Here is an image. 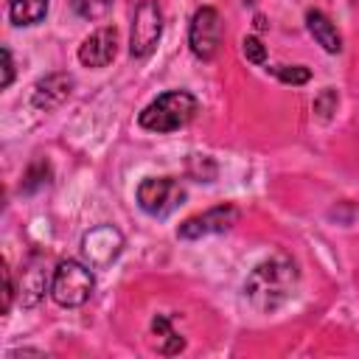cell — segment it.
<instances>
[{
	"label": "cell",
	"mask_w": 359,
	"mask_h": 359,
	"mask_svg": "<svg viewBox=\"0 0 359 359\" xmlns=\"http://www.w3.org/2000/svg\"><path fill=\"white\" fill-rule=\"evenodd\" d=\"M199 101L185 90H168L157 95L137 118V123L149 132H177L194 121Z\"/></svg>",
	"instance_id": "cell-2"
},
{
	"label": "cell",
	"mask_w": 359,
	"mask_h": 359,
	"mask_svg": "<svg viewBox=\"0 0 359 359\" xmlns=\"http://www.w3.org/2000/svg\"><path fill=\"white\" fill-rule=\"evenodd\" d=\"M14 79V62H11V50L3 48V87H8Z\"/></svg>",
	"instance_id": "cell-19"
},
{
	"label": "cell",
	"mask_w": 359,
	"mask_h": 359,
	"mask_svg": "<svg viewBox=\"0 0 359 359\" xmlns=\"http://www.w3.org/2000/svg\"><path fill=\"white\" fill-rule=\"evenodd\" d=\"M241 50H244V56H247L252 65H264V62H266V48L261 45L258 36H244Z\"/></svg>",
	"instance_id": "cell-17"
},
{
	"label": "cell",
	"mask_w": 359,
	"mask_h": 359,
	"mask_svg": "<svg viewBox=\"0 0 359 359\" xmlns=\"http://www.w3.org/2000/svg\"><path fill=\"white\" fill-rule=\"evenodd\" d=\"M48 11V0H8V17L14 25H36Z\"/></svg>",
	"instance_id": "cell-14"
},
{
	"label": "cell",
	"mask_w": 359,
	"mask_h": 359,
	"mask_svg": "<svg viewBox=\"0 0 359 359\" xmlns=\"http://www.w3.org/2000/svg\"><path fill=\"white\" fill-rule=\"evenodd\" d=\"M238 222V208L236 205H216L199 216H191L180 224L177 236L180 238H202L210 233H224Z\"/></svg>",
	"instance_id": "cell-8"
},
{
	"label": "cell",
	"mask_w": 359,
	"mask_h": 359,
	"mask_svg": "<svg viewBox=\"0 0 359 359\" xmlns=\"http://www.w3.org/2000/svg\"><path fill=\"white\" fill-rule=\"evenodd\" d=\"M306 25H309L311 36L317 39V45H323V50H328V53H339V50H342V36H339L337 25H334L323 11L311 8V11L306 14Z\"/></svg>",
	"instance_id": "cell-11"
},
{
	"label": "cell",
	"mask_w": 359,
	"mask_h": 359,
	"mask_svg": "<svg viewBox=\"0 0 359 359\" xmlns=\"http://www.w3.org/2000/svg\"><path fill=\"white\" fill-rule=\"evenodd\" d=\"M3 275H6V300H3V311H8V309H11V294H14V286H11V272L6 269Z\"/></svg>",
	"instance_id": "cell-20"
},
{
	"label": "cell",
	"mask_w": 359,
	"mask_h": 359,
	"mask_svg": "<svg viewBox=\"0 0 359 359\" xmlns=\"http://www.w3.org/2000/svg\"><path fill=\"white\" fill-rule=\"evenodd\" d=\"M188 45L194 50L196 59L210 62L219 53L222 45V17L216 8L202 6L196 8V14L191 17V28H188Z\"/></svg>",
	"instance_id": "cell-6"
},
{
	"label": "cell",
	"mask_w": 359,
	"mask_h": 359,
	"mask_svg": "<svg viewBox=\"0 0 359 359\" xmlns=\"http://www.w3.org/2000/svg\"><path fill=\"white\" fill-rule=\"evenodd\" d=\"M118 53V31L112 25H104L93 31L81 48H79V62L84 67H107Z\"/></svg>",
	"instance_id": "cell-9"
},
{
	"label": "cell",
	"mask_w": 359,
	"mask_h": 359,
	"mask_svg": "<svg viewBox=\"0 0 359 359\" xmlns=\"http://www.w3.org/2000/svg\"><path fill=\"white\" fill-rule=\"evenodd\" d=\"M294 286H297V269L292 261L286 258H272V261H264L258 264L247 283H244V292H247V300L258 309V311H275L280 309L292 294H294Z\"/></svg>",
	"instance_id": "cell-1"
},
{
	"label": "cell",
	"mask_w": 359,
	"mask_h": 359,
	"mask_svg": "<svg viewBox=\"0 0 359 359\" xmlns=\"http://www.w3.org/2000/svg\"><path fill=\"white\" fill-rule=\"evenodd\" d=\"M45 286H48V275L42 269V264L34 258L25 264L22 269V280H20V297H22V306H36L45 294Z\"/></svg>",
	"instance_id": "cell-12"
},
{
	"label": "cell",
	"mask_w": 359,
	"mask_h": 359,
	"mask_svg": "<svg viewBox=\"0 0 359 359\" xmlns=\"http://www.w3.org/2000/svg\"><path fill=\"white\" fill-rule=\"evenodd\" d=\"M123 250V236L112 224H98L84 233L81 238V252L90 261V266H107L112 264Z\"/></svg>",
	"instance_id": "cell-7"
},
{
	"label": "cell",
	"mask_w": 359,
	"mask_h": 359,
	"mask_svg": "<svg viewBox=\"0 0 359 359\" xmlns=\"http://www.w3.org/2000/svg\"><path fill=\"white\" fill-rule=\"evenodd\" d=\"M70 93H73V76H67V73H48L45 79H39L34 84L31 101L39 109H53L62 101H67Z\"/></svg>",
	"instance_id": "cell-10"
},
{
	"label": "cell",
	"mask_w": 359,
	"mask_h": 359,
	"mask_svg": "<svg viewBox=\"0 0 359 359\" xmlns=\"http://www.w3.org/2000/svg\"><path fill=\"white\" fill-rule=\"evenodd\" d=\"M70 6L84 20H101L112 8V0H70Z\"/></svg>",
	"instance_id": "cell-15"
},
{
	"label": "cell",
	"mask_w": 359,
	"mask_h": 359,
	"mask_svg": "<svg viewBox=\"0 0 359 359\" xmlns=\"http://www.w3.org/2000/svg\"><path fill=\"white\" fill-rule=\"evenodd\" d=\"M185 202V188L174 177H146L137 185V205L157 219H165Z\"/></svg>",
	"instance_id": "cell-4"
},
{
	"label": "cell",
	"mask_w": 359,
	"mask_h": 359,
	"mask_svg": "<svg viewBox=\"0 0 359 359\" xmlns=\"http://www.w3.org/2000/svg\"><path fill=\"white\" fill-rule=\"evenodd\" d=\"M151 334H154V348H157L160 353H165V356L180 353V351L185 348V339L171 328V320H168L165 314H157V317L151 320Z\"/></svg>",
	"instance_id": "cell-13"
},
{
	"label": "cell",
	"mask_w": 359,
	"mask_h": 359,
	"mask_svg": "<svg viewBox=\"0 0 359 359\" xmlns=\"http://www.w3.org/2000/svg\"><path fill=\"white\" fill-rule=\"evenodd\" d=\"M95 289V278L90 272V266L79 264V261H62L56 269H53V278H50V297L65 306V309H76V306H84L90 300Z\"/></svg>",
	"instance_id": "cell-3"
},
{
	"label": "cell",
	"mask_w": 359,
	"mask_h": 359,
	"mask_svg": "<svg viewBox=\"0 0 359 359\" xmlns=\"http://www.w3.org/2000/svg\"><path fill=\"white\" fill-rule=\"evenodd\" d=\"M334 107H337V93H334V90H323V93L317 95V101H314V109H317L323 118H328Z\"/></svg>",
	"instance_id": "cell-18"
},
{
	"label": "cell",
	"mask_w": 359,
	"mask_h": 359,
	"mask_svg": "<svg viewBox=\"0 0 359 359\" xmlns=\"http://www.w3.org/2000/svg\"><path fill=\"white\" fill-rule=\"evenodd\" d=\"M163 34V11L154 0H143L132 14V36H129V53L135 59L151 56Z\"/></svg>",
	"instance_id": "cell-5"
},
{
	"label": "cell",
	"mask_w": 359,
	"mask_h": 359,
	"mask_svg": "<svg viewBox=\"0 0 359 359\" xmlns=\"http://www.w3.org/2000/svg\"><path fill=\"white\" fill-rule=\"evenodd\" d=\"M272 76H278L280 81H286V84H306L309 81V67H303V65H278V67H266Z\"/></svg>",
	"instance_id": "cell-16"
}]
</instances>
